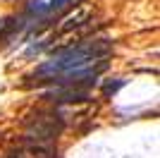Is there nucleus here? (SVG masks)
Returning a JSON list of instances; mask_svg holds the SVG:
<instances>
[{"label":"nucleus","mask_w":160,"mask_h":158,"mask_svg":"<svg viewBox=\"0 0 160 158\" xmlns=\"http://www.w3.org/2000/svg\"><path fill=\"white\" fill-rule=\"evenodd\" d=\"M112 43L108 39H84L81 43L53 55L43 65L36 67V82H50L55 86L88 89L96 79L108 70Z\"/></svg>","instance_id":"1"},{"label":"nucleus","mask_w":160,"mask_h":158,"mask_svg":"<svg viewBox=\"0 0 160 158\" xmlns=\"http://www.w3.org/2000/svg\"><path fill=\"white\" fill-rule=\"evenodd\" d=\"M60 132H62V120L58 113H41L27 122V141L55 144Z\"/></svg>","instance_id":"2"},{"label":"nucleus","mask_w":160,"mask_h":158,"mask_svg":"<svg viewBox=\"0 0 160 158\" xmlns=\"http://www.w3.org/2000/svg\"><path fill=\"white\" fill-rule=\"evenodd\" d=\"M12 158H55V144L43 141H24L22 149L12 153Z\"/></svg>","instance_id":"3"},{"label":"nucleus","mask_w":160,"mask_h":158,"mask_svg":"<svg viewBox=\"0 0 160 158\" xmlns=\"http://www.w3.org/2000/svg\"><path fill=\"white\" fill-rule=\"evenodd\" d=\"M88 14H91V7H88V5H79L74 12H69L67 17H62V19H60V24H58V34L72 31V29H77V26L91 22V19H88Z\"/></svg>","instance_id":"4"},{"label":"nucleus","mask_w":160,"mask_h":158,"mask_svg":"<svg viewBox=\"0 0 160 158\" xmlns=\"http://www.w3.org/2000/svg\"><path fill=\"white\" fill-rule=\"evenodd\" d=\"M50 101H86L88 89H72V86H55L50 91L43 93Z\"/></svg>","instance_id":"5"},{"label":"nucleus","mask_w":160,"mask_h":158,"mask_svg":"<svg viewBox=\"0 0 160 158\" xmlns=\"http://www.w3.org/2000/svg\"><path fill=\"white\" fill-rule=\"evenodd\" d=\"M122 86H124V79H117V82H105V84H103V93H105V96H110V93H115L117 89H122Z\"/></svg>","instance_id":"6"},{"label":"nucleus","mask_w":160,"mask_h":158,"mask_svg":"<svg viewBox=\"0 0 160 158\" xmlns=\"http://www.w3.org/2000/svg\"><path fill=\"white\" fill-rule=\"evenodd\" d=\"M67 3H69V0H53V3L48 5V10H50V12H53V10H60V7L67 5Z\"/></svg>","instance_id":"7"},{"label":"nucleus","mask_w":160,"mask_h":158,"mask_svg":"<svg viewBox=\"0 0 160 158\" xmlns=\"http://www.w3.org/2000/svg\"><path fill=\"white\" fill-rule=\"evenodd\" d=\"M2 29H7V19H0V31Z\"/></svg>","instance_id":"8"}]
</instances>
